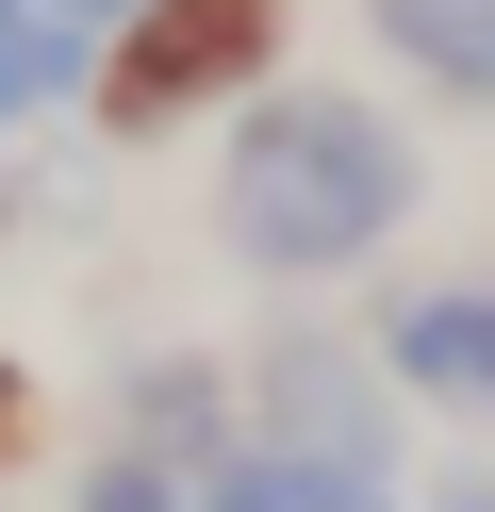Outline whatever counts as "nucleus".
<instances>
[{"label": "nucleus", "instance_id": "nucleus-1", "mask_svg": "<svg viewBox=\"0 0 495 512\" xmlns=\"http://www.w3.org/2000/svg\"><path fill=\"white\" fill-rule=\"evenodd\" d=\"M413 199H429V149L396 133L380 100H347V83H281V100H248L231 149H215V232H231V265L281 281V298L380 265V248L413 232Z\"/></svg>", "mask_w": 495, "mask_h": 512}, {"label": "nucleus", "instance_id": "nucleus-2", "mask_svg": "<svg viewBox=\"0 0 495 512\" xmlns=\"http://www.w3.org/2000/svg\"><path fill=\"white\" fill-rule=\"evenodd\" d=\"M248 100H281V0H149L132 34H99V133L116 149H149V133H182V116H248Z\"/></svg>", "mask_w": 495, "mask_h": 512}, {"label": "nucleus", "instance_id": "nucleus-3", "mask_svg": "<svg viewBox=\"0 0 495 512\" xmlns=\"http://www.w3.org/2000/svg\"><path fill=\"white\" fill-rule=\"evenodd\" d=\"M248 430L297 446V463H347L396 496V463H413V397L380 380V347L363 331H314V314H281V331L248 347Z\"/></svg>", "mask_w": 495, "mask_h": 512}, {"label": "nucleus", "instance_id": "nucleus-4", "mask_svg": "<svg viewBox=\"0 0 495 512\" xmlns=\"http://www.w3.org/2000/svg\"><path fill=\"white\" fill-rule=\"evenodd\" d=\"M363 347H380V380H396L413 413H495V265H462V281H380Z\"/></svg>", "mask_w": 495, "mask_h": 512}, {"label": "nucleus", "instance_id": "nucleus-5", "mask_svg": "<svg viewBox=\"0 0 495 512\" xmlns=\"http://www.w3.org/2000/svg\"><path fill=\"white\" fill-rule=\"evenodd\" d=\"M116 446H149V463L215 479L231 446H248V364H231V347H149V364L116 380Z\"/></svg>", "mask_w": 495, "mask_h": 512}, {"label": "nucleus", "instance_id": "nucleus-6", "mask_svg": "<svg viewBox=\"0 0 495 512\" xmlns=\"http://www.w3.org/2000/svg\"><path fill=\"white\" fill-rule=\"evenodd\" d=\"M396 83H429L446 116H495V0H363Z\"/></svg>", "mask_w": 495, "mask_h": 512}, {"label": "nucleus", "instance_id": "nucleus-7", "mask_svg": "<svg viewBox=\"0 0 495 512\" xmlns=\"http://www.w3.org/2000/svg\"><path fill=\"white\" fill-rule=\"evenodd\" d=\"M66 100H99V34L50 17V0H0V133H33Z\"/></svg>", "mask_w": 495, "mask_h": 512}, {"label": "nucleus", "instance_id": "nucleus-8", "mask_svg": "<svg viewBox=\"0 0 495 512\" xmlns=\"http://www.w3.org/2000/svg\"><path fill=\"white\" fill-rule=\"evenodd\" d=\"M198 512H396V496H380V479H347V463H297V446H264V430H248L215 479H198Z\"/></svg>", "mask_w": 495, "mask_h": 512}, {"label": "nucleus", "instance_id": "nucleus-9", "mask_svg": "<svg viewBox=\"0 0 495 512\" xmlns=\"http://www.w3.org/2000/svg\"><path fill=\"white\" fill-rule=\"evenodd\" d=\"M66 512H198V479H182V463H149V446H116V430H99L83 463H66Z\"/></svg>", "mask_w": 495, "mask_h": 512}, {"label": "nucleus", "instance_id": "nucleus-10", "mask_svg": "<svg viewBox=\"0 0 495 512\" xmlns=\"http://www.w3.org/2000/svg\"><path fill=\"white\" fill-rule=\"evenodd\" d=\"M17 446H33V364L0 347V463H17Z\"/></svg>", "mask_w": 495, "mask_h": 512}, {"label": "nucleus", "instance_id": "nucleus-11", "mask_svg": "<svg viewBox=\"0 0 495 512\" xmlns=\"http://www.w3.org/2000/svg\"><path fill=\"white\" fill-rule=\"evenodd\" d=\"M50 17H83V34H132V17H149V0H50Z\"/></svg>", "mask_w": 495, "mask_h": 512}, {"label": "nucleus", "instance_id": "nucleus-12", "mask_svg": "<svg viewBox=\"0 0 495 512\" xmlns=\"http://www.w3.org/2000/svg\"><path fill=\"white\" fill-rule=\"evenodd\" d=\"M429 512H495V479H446V496H429Z\"/></svg>", "mask_w": 495, "mask_h": 512}, {"label": "nucleus", "instance_id": "nucleus-13", "mask_svg": "<svg viewBox=\"0 0 495 512\" xmlns=\"http://www.w3.org/2000/svg\"><path fill=\"white\" fill-rule=\"evenodd\" d=\"M0 232H17V199H0Z\"/></svg>", "mask_w": 495, "mask_h": 512}]
</instances>
